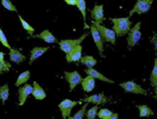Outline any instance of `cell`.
I'll list each match as a JSON object with an SVG mask.
<instances>
[{
    "mask_svg": "<svg viewBox=\"0 0 157 119\" xmlns=\"http://www.w3.org/2000/svg\"><path fill=\"white\" fill-rule=\"evenodd\" d=\"M151 3H153V0H137L136 3H135L134 8L129 11V17H132L135 12L138 14L148 12V10L151 7Z\"/></svg>",
    "mask_w": 157,
    "mask_h": 119,
    "instance_id": "5",
    "label": "cell"
},
{
    "mask_svg": "<svg viewBox=\"0 0 157 119\" xmlns=\"http://www.w3.org/2000/svg\"><path fill=\"white\" fill-rule=\"evenodd\" d=\"M32 92H33V87L31 85H29V84H25L22 87H20L19 91H18V95H19V105L20 106L25 105L27 98H28Z\"/></svg>",
    "mask_w": 157,
    "mask_h": 119,
    "instance_id": "9",
    "label": "cell"
},
{
    "mask_svg": "<svg viewBox=\"0 0 157 119\" xmlns=\"http://www.w3.org/2000/svg\"><path fill=\"white\" fill-rule=\"evenodd\" d=\"M76 104H81V101L78 102V101H73V100H70V99H64L63 101L60 102L59 108H60V110H61L63 119L69 118V116H70V113H71V111H72L73 107H74Z\"/></svg>",
    "mask_w": 157,
    "mask_h": 119,
    "instance_id": "7",
    "label": "cell"
},
{
    "mask_svg": "<svg viewBox=\"0 0 157 119\" xmlns=\"http://www.w3.org/2000/svg\"><path fill=\"white\" fill-rule=\"evenodd\" d=\"M34 38H40V39H42L43 41H45V43H58V40L56 39V37H54L53 35L51 34L49 30H43L41 34L36 35V36H34Z\"/></svg>",
    "mask_w": 157,
    "mask_h": 119,
    "instance_id": "17",
    "label": "cell"
},
{
    "mask_svg": "<svg viewBox=\"0 0 157 119\" xmlns=\"http://www.w3.org/2000/svg\"><path fill=\"white\" fill-rule=\"evenodd\" d=\"M82 101H85L87 104H94V105H104L109 102V98L104 96V94H98V95H92V96L85 97L84 99H82Z\"/></svg>",
    "mask_w": 157,
    "mask_h": 119,
    "instance_id": "11",
    "label": "cell"
},
{
    "mask_svg": "<svg viewBox=\"0 0 157 119\" xmlns=\"http://www.w3.org/2000/svg\"><path fill=\"white\" fill-rule=\"evenodd\" d=\"M0 41H1V43H2L5 47H7V48H9V49H12L11 46L9 45L8 40H7L6 36H5V34H3L2 30H0Z\"/></svg>",
    "mask_w": 157,
    "mask_h": 119,
    "instance_id": "32",
    "label": "cell"
},
{
    "mask_svg": "<svg viewBox=\"0 0 157 119\" xmlns=\"http://www.w3.org/2000/svg\"><path fill=\"white\" fill-rule=\"evenodd\" d=\"M0 98L2 100V104H5V101H7L9 98V86L3 85L0 87Z\"/></svg>",
    "mask_w": 157,
    "mask_h": 119,
    "instance_id": "27",
    "label": "cell"
},
{
    "mask_svg": "<svg viewBox=\"0 0 157 119\" xmlns=\"http://www.w3.org/2000/svg\"><path fill=\"white\" fill-rule=\"evenodd\" d=\"M95 87V80L91 76H86V78L82 80V88L85 92H91Z\"/></svg>",
    "mask_w": 157,
    "mask_h": 119,
    "instance_id": "16",
    "label": "cell"
},
{
    "mask_svg": "<svg viewBox=\"0 0 157 119\" xmlns=\"http://www.w3.org/2000/svg\"><path fill=\"white\" fill-rule=\"evenodd\" d=\"M10 69V64L5 61V54L0 52V72H6Z\"/></svg>",
    "mask_w": 157,
    "mask_h": 119,
    "instance_id": "26",
    "label": "cell"
},
{
    "mask_svg": "<svg viewBox=\"0 0 157 119\" xmlns=\"http://www.w3.org/2000/svg\"><path fill=\"white\" fill-rule=\"evenodd\" d=\"M78 8L80 9L82 16H83V19H84V28L86 29V3H85L84 0H78V3H76Z\"/></svg>",
    "mask_w": 157,
    "mask_h": 119,
    "instance_id": "21",
    "label": "cell"
},
{
    "mask_svg": "<svg viewBox=\"0 0 157 119\" xmlns=\"http://www.w3.org/2000/svg\"><path fill=\"white\" fill-rule=\"evenodd\" d=\"M64 77L67 81L69 82V86H70V91H72L78 84H81L82 82V77L81 75L78 74V71H73V72H67L65 71L64 72Z\"/></svg>",
    "mask_w": 157,
    "mask_h": 119,
    "instance_id": "8",
    "label": "cell"
},
{
    "mask_svg": "<svg viewBox=\"0 0 157 119\" xmlns=\"http://www.w3.org/2000/svg\"><path fill=\"white\" fill-rule=\"evenodd\" d=\"M98 105H95L94 107H92L90 110H87L86 119H95L96 115H98Z\"/></svg>",
    "mask_w": 157,
    "mask_h": 119,
    "instance_id": "31",
    "label": "cell"
},
{
    "mask_svg": "<svg viewBox=\"0 0 157 119\" xmlns=\"http://www.w3.org/2000/svg\"><path fill=\"white\" fill-rule=\"evenodd\" d=\"M93 23L95 25V27L98 28L100 34H101V37L103 39V41H106V43H111L113 45H115V43H116V34H115L114 30L106 28L103 25H100V23H94V21H93Z\"/></svg>",
    "mask_w": 157,
    "mask_h": 119,
    "instance_id": "3",
    "label": "cell"
},
{
    "mask_svg": "<svg viewBox=\"0 0 157 119\" xmlns=\"http://www.w3.org/2000/svg\"><path fill=\"white\" fill-rule=\"evenodd\" d=\"M103 9L104 6L103 5H100V6H95L94 8L92 9L91 11V14H92V18L95 21L94 23H98L101 25V23L104 21V14H103Z\"/></svg>",
    "mask_w": 157,
    "mask_h": 119,
    "instance_id": "13",
    "label": "cell"
},
{
    "mask_svg": "<svg viewBox=\"0 0 157 119\" xmlns=\"http://www.w3.org/2000/svg\"><path fill=\"white\" fill-rule=\"evenodd\" d=\"M82 46H78V47H75V48L73 49L71 52H69V54H67V63H78V61H80L82 58Z\"/></svg>",
    "mask_w": 157,
    "mask_h": 119,
    "instance_id": "12",
    "label": "cell"
},
{
    "mask_svg": "<svg viewBox=\"0 0 157 119\" xmlns=\"http://www.w3.org/2000/svg\"><path fill=\"white\" fill-rule=\"evenodd\" d=\"M85 72H86L87 76H91L93 77L94 79H98V80H102V81H105V82H109V84H114V81L111 79H109V78H106V77L104 76V75H102L101 72H98V71H96L95 69L93 68H87L85 69Z\"/></svg>",
    "mask_w": 157,
    "mask_h": 119,
    "instance_id": "14",
    "label": "cell"
},
{
    "mask_svg": "<svg viewBox=\"0 0 157 119\" xmlns=\"http://www.w3.org/2000/svg\"><path fill=\"white\" fill-rule=\"evenodd\" d=\"M65 2H67V5H70V6H76L78 0H65Z\"/></svg>",
    "mask_w": 157,
    "mask_h": 119,
    "instance_id": "34",
    "label": "cell"
},
{
    "mask_svg": "<svg viewBox=\"0 0 157 119\" xmlns=\"http://www.w3.org/2000/svg\"><path fill=\"white\" fill-rule=\"evenodd\" d=\"M149 81H151V85L157 89V58L155 59L154 68H153L151 77H149Z\"/></svg>",
    "mask_w": 157,
    "mask_h": 119,
    "instance_id": "23",
    "label": "cell"
},
{
    "mask_svg": "<svg viewBox=\"0 0 157 119\" xmlns=\"http://www.w3.org/2000/svg\"><path fill=\"white\" fill-rule=\"evenodd\" d=\"M80 63H81L82 65L86 66L87 68H93V66H95L96 64H98V60L92 56H84L81 58Z\"/></svg>",
    "mask_w": 157,
    "mask_h": 119,
    "instance_id": "20",
    "label": "cell"
},
{
    "mask_svg": "<svg viewBox=\"0 0 157 119\" xmlns=\"http://www.w3.org/2000/svg\"><path fill=\"white\" fill-rule=\"evenodd\" d=\"M151 43L155 46V51L157 52V35H154V36L151 37Z\"/></svg>",
    "mask_w": 157,
    "mask_h": 119,
    "instance_id": "33",
    "label": "cell"
},
{
    "mask_svg": "<svg viewBox=\"0 0 157 119\" xmlns=\"http://www.w3.org/2000/svg\"><path fill=\"white\" fill-rule=\"evenodd\" d=\"M137 109L140 110V117H147V116H151L154 111L151 110V108L148 106L146 105H140V106H137Z\"/></svg>",
    "mask_w": 157,
    "mask_h": 119,
    "instance_id": "24",
    "label": "cell"
},
{
    "mask_svg": "<svg viewBox=\"0 0 157 119\" xmlns=\"http://www.w3.org/2000/svg\"><path fill=\"white\" fill-rule=\"evenodd\" d=\"M109 119H118V115L117 113H113L112 117H111Z\"/></svg>",
    "mask_w": 157,
    "mask_h": 119,
    "instance_id": "35",
    "label": "cell"
},
{
    "mask_svg": "<svg viewBox=\"0 0 157 119\" xmlns=\"http://www.w3.org/2000/svg\"><path fill=\"white\" fill-rule=\"evenodd\" d=\"M9 58H10V60H11L12 63H16V64H21L23 63L25 60V57L23 56L21 52H20L18 49H10V52H9Z\"/></svg>",
    "mask_w": 157,
    "mask_h": 119,
    "instance_id": "15",
    "label": "cell"
},
{
    "mask_svg": "<svg viewBox=\"0 0 157 119\" xmlns=\"http://www.w3.org/2000/svg\"><path fill=\"white\" fill-rule=\"evenodd\" d=\"M122 88H123L124 90L126 91V92H132V94H140V95H147V91L142 88L140 85H137L136 82L134 81H125V82H122L121 85Z\"/></svg>",
    "mask_w": 157,
    "mask_h": 119,
    "instance_id": "6",
    "label": "cell"
},
{
    "mask_svg": "<svg viewBox=\"0 0 157 119\" xmlns=\"http://www.w3.org/2000/svg\"><path fill=\"white\" fill-rule=\"evenodd\" d=\"M49 50V47H36L31 50V57H30V65L33 63L34 60H36L39 57L42 56L44 52Z\"/></svg>",
    "mask_w": 157,
    "mask_h": 119,
    "instance_id": "18",
    "label": "cell"
},
{
    "mask_svg": "<svg viewBox=\"0 0 157 119\" xmlns=\"http://www.w3.org/2000/svg\"><path fill=\"white\" fill-rule=\"evenodd\" d=\"M33 97L36 100H42L45 98V91L42 89V87H40V85L36 81L33 82V92H32Z\"/></svg>",
    "mask_w": 157,
    "mask_h": 119,
    "instance_id": "19",
    "label": "cell"
},
{
    "mask_svg": "<svg viewBox=\"0 0 157 119\" xmlns=\"http://www.w3.org/2000/svg\"><path fill=\"white\" fill-rule=\"evenodd\" d=\"M155 92H156V95H155V97H156V99H157V89H156V91H155Z\"/></svg>",
    "mask_w": 157,
    "mask_h": 119,
    "instance_id": "36",
    "label": "cell"
},
{
    "mask_svg": "<svg viewBox=\"0 0 157 119\" xmlns=\"http://www.w3.org/2000/svg\"><path fill=\"white\" fill-rule=\"evenodd\" d=\"M91 35H92L93 37V40H94V43H95V45L98 46V52H100V55L101 56H103V39H102L101 37V34H100V31L98 30V28L95 27V25L93 23L92 26H91Z\"/></svg>",
    "mask_w": 157,
    "mask_h": 119,
    "instance_id": "10",
    "label": "cell"
},
{
    "mask_svg": "<svg viewBox=\"0 0 157 119\" xmlns=\"http://www.w3.org/2000/svg\"><path fill=\"white\" fill-rule=\"evenodd\" d=\"M112 115H113L112 111L106 109V108H103V109H101V110L98 113V116L101 119H109L112 117Z\"/></svg>",
    "mask_w": 157,
    "mask_h": 119,
    "instance_id": "29",
    "label": "cell"
},
{
    "mask_svg": "<svg viewBox=\"0 0 157 119\" xmlns=\"http://www.w3.org/2000/svg\"><path fill=\"white\" fill-rule=\"evenodd\" d=\"M111 21L113 23V30L117 37H123L131 30L129 18H112Z\"/></svg>",
    "mask_w": 157,
    "mask_h": 119,
    "instance_id": "1",
    "label": "cell"
},
{
    "mask_svg": "<svg viewBox=\"0 0 157 119\" xmlns=\"http://www.w3.org/2000/svg\"><path fill=\"white\" fill-rule=\"evenodd\" d=\"M86 108H87V102H85V105H83V107H82L81 109H80V110L74 115V116L69 117V119H83Z\"/></svg>",
    "mask_w": 157,
    "mask_h": 119,
    "instance_id": "28",
    "label": "cell"
},
{
    "mask_svg": "<svg viewBox=\"0 0 157 119\" xmlns=\"http://www.w3.org/2000/svg\"><path fill=\"white\" fill-rule=\"evenodd\" d=\"M87 37V34H83L78 39H69V40H61L59 43L60 48L62 51H64L65 54H69L73 49L81 45V43L84 40V38Z\"/></svg>",
    "mask_w": 157,
    "mask_h": 119,
    "instance_id": "2",
    "label": "cell"
},
{
    "mask_svg": "<svg viewBox=\"0 0 157 119\" xmlns=\"http://www.w3.org/2000/svg\"><path fill=\"white\" fill-rule=\"evenodd\" d=\"M1 3H2V6L5 7L7 10H10V11L17 12V8L14 7V5L11 2V1H10V0H2V1H1Z\"/></svg>",
    "mask_w": 157,
    "mask_h": 119,
    "instance_id": "30",
    "label": "cell"
},
{
    "mask_svg": "<svg viewBox=\"0 0 157 119\" xmlns=\"http://www.w3.org/2000/svg\"><path fill=\"white\" fill-rule=\"evenodd\" d=\"M19 20L21 21V25H22V27H23V29H25V31L28 32V35L30 36V37H34L33 36V32H34V28L33 27H31L30 25H29L27 21H25V19H23L21 16H19Z\"/></svg>",
    "mask_w": 157,
    "mask_h": 119,
    "instance_id": "25",
    "label": "cell"
},
{
    "mask_svg": "<svg viewBox=\"0 0 157 119\" xmlns=\"http://www.w3.org/2000/svg\"><path fill=\"white\" fill-rule=\"evenodd\" d=\"M30 79V71L27 70L25 71V72H22L21 75H19V77H18L17 81H16V86H21L23 85V84H27V81Z\"/></svg>",
    "mask_w": 157,
    "mask_h": 119,
    "instance_id": "22",
    "label": "cell"
},
{
    "mask_svg": "<svg viewBox=\"0 0 157 119\" xmlns=\"http://www.w3.org/2000/svg\"><path fill=\"white\" fill-rule=\"evenodd\" d=\"M140 23H137L136 25L131 28L128 32V38H127V46L131 49L132 47H134L136 43H140V38H142V34H140Z\"/></svg>",
    "mask_w": 157,
    "mask_h": 119,
    "instance_id": "4",
    "label": "cell"
}]
</instances>
